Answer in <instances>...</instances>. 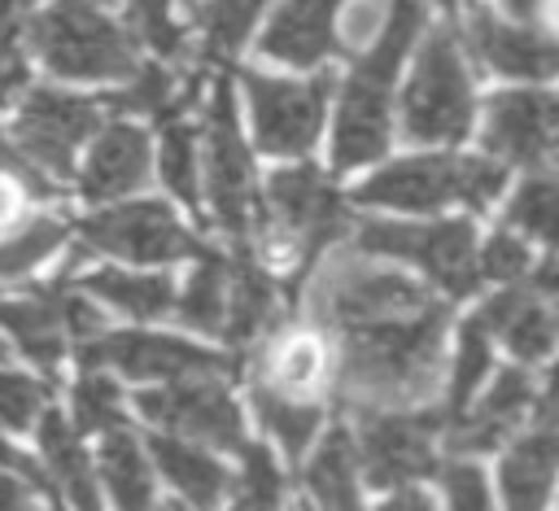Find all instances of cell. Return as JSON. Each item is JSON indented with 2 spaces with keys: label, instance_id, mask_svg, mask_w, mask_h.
Listing matches in <instances>:
<instances>
[{
  "label": "cell",
  "instance_id": "obj_1",
  "mask_svg": "<svg viewBox=\"0 0 559 511\" xmlns=\"http://www.w3.org/2000/svg\"><path fill=\"white\" fill-rule=\"evenodd\" d=\"M441 341H445V306H432L411 319L341 332V354L332 367L336 397L358 415L424 406L437 393Z\"/></svg>",
  "mask_w": 559,
  "mask_h": 511
},
{
  "label": "cell",
  "instance_id": "obj_2",
  "mask_svg": "<svg viewBox=\"0 0 559 511\" xmlns=\"http://www.w3.org/2000/svg\"><path fill=\"white\" fill-rule=\"evenodd\" d=\"M424 26L419 0H389L376 44L362 52L354 74L345 79L341 109H336V131H332V162L341 170L367 166L389 148L393 131V87L402 74V57L411 52L415 35Z\"/></svg>",
  "mask_w": 559,
  "mask_h": 511
},
{
  "label": "cell",
  "instance_id": "obj_3",
  "mask_svg": "<svg viewBox=\"0 0 559 511\" xmlns=\"http://www.w3.org/2000/svg\"><path fill=\"white\" fill-rule=\"evenodd\" d=\"M432 306H441L432 288L384 266L376 253H362L341 240L323 253L310 284V319L319 332H336V336L367 323L411 319Z\"/></svg>",
  "mask_w": 559,
  "mask_h": 511
},
{
  "label": "cell",
  "instance_id": "obj_4",
  "mask_svg": "<svg viewBox=\"0 0 559 511\" xmlns=\"http://www.w3.org/2000/svg\"><path fill=\"white\" fill-rule=\"evenodd\" d=\"M258 197L266 210H258L253 227H258L262 253L271 262H288V266L306 271L345 231V205H341L332 179L310 162L271 170V179Z\"/></svg>",
  "mask_w": 559,
  "mask_h": 511
},
{
  "label": "cell",
  "instance_id": "obj_5",
  "mask_svg": "<svg viewBox=\"0 0 559 511\" xmlns=\"http://www.w3.org/2000/svg\"><path fill=\"white\" fill-rule=\"evenodd\" d=\"M31 48L61 79H131L140 70L131 31L105 0H52L31 22Z\"/></svg>",
  "mask_w": 559,
  "mask_h": 511
},
{
  "label": "cell",
  "instance_id": "obj_6",
  "mask_svg": "<svg viewBox=\"0 0 559 511\" xmlns=\"http://www.w3.org/2000/svg\"><path fill=\"white\" fill-rule=\"evenodd\" d=\"M507 183V166L493 157H459V153H428L406 157L354 188L358 205L376 210H441V205H489Z\"/></svg>",
  "mask_w": 559,
  "mask_h": 511
},
{
  "label": "cell",
  "instance_id": "obj_7",
  "mask_svg": "<svg viewBox=\"0 0 559 511\" xmlns=\"http://www.w3.org/2000/svg\"><path fill=\"white\" fill-rule=\"evenodd\" d=\"M354 249L424 271L432 288H441L445 297H467L480 284V245L467 218H437V223L362 218L354 223Z\"/></svg>",
  "mask_w": 559,
  "mask_h": 511
},
{
  "label": "cell",
  "instance_id": "obj_8",
  "mask_svg": "<svg viewBox=\"0 0 559 511\" xmlns=\"http://www.w3.org/2000/svg\"><path fill=\"white\" fill-rule=\"evenodd\" d=\"M476 114V92L467 61L450 31H432L419 44L415 70L402 92V131L411 140L437 144V140H463Z\"/></svg>",
  "mask_w": 559,
  "mask_h": 511
},
{
  "label": "cell",
  "instance_id": "obj_9",
  "mask_svg": "<svg viewBox=\"0 0 559 511\" xmlns=\"http://www.w3.org/2000/svg\"><path fill=\"white\" fill-rule=\"evenodd\" d=\"M201 179H205V201L218 218L223 231L245 236L258 223V183L249 166V148L240 140L231 87L218 83L205 118H201Z\"/></svg>",
  "mask_w": 559,
  "mask_h": 511
},
{
  "label": "cell",
  "instance_id": "obj_10",
  "mask_svg": "<svg viewBox=\"0 0 559 511\" xmlns=\"http://www.w3.org/2000/svg\"><path fill=\"white\" fill-rule=\"evenodd\" d=\"M140 415L170 437H183L205 450H240L245 445V424L236 411L231 389L223 376H183L166 380L157 389H144L135 397Z\"/></svg>",
  "mask_w": 559,
  "mask_h": 511
},
{
  "label": "cell",
  "instance_id": "obj_11",
  "mask_svg": "<svg viewBox=\"0 0 559 511\" xmlns=\"http://www.w3.org/2000/svg\"><path fill=\"white\" fill-rule=\"evenodd\" d=\"M0 328L48 376L61 367V354L70 341H87V336L105 332L87 293H74L66 284L35 288L26 297H0Z\"/></svg>",
  "mask_w": 559,
  "mask_h": 511
},
{
  "label": "cell",
  "instance_id": "obj_12",
  "mask_svg": "<svg viewBox=\"0 0 559 511\" xmlns=\"http://www.w3.org/2000/svg\"><path fill=\"white\" fill-rule=\"evenodd\" d=\"M437 428L432 411H371L358 424L354 454L358 472L376 489L415 485L437 472Z\"/></svg>",
  "mask_w": 559,
  "mask_h": 511
},
{
  "label": "cell",
  "instance_id": "obj_13",
  "mask_svg": "<svg viewBox=\"0 0 559 511\" xmlns=\"http://www.w3.org/2000/svg\"><path fill=\"white\" fill-rule=\"evenodd\" d=\"M328 92H332V83L323 74H314V79H280V74L249 70L245 74V100H249L258 148L275 153V157L306 153L323 131Z\"/></svg>",
  "mask_w": 559,
  "mask_h": 511
},
{
  "label": "cell",
  "instance_id": "obj_14",
  "mask_svg": "<svg viewBox=\"0 0 559 511\" xmlns=\"http://www.w3.org/2000/svg\"><path fill=\"white\" fill-rule=\"evenodd\" d=\"M96 127L100 100L57 87H31L13 118V148L48 175H70L79 148L87 144V135H96Z\"/></svg>",
  "mask_w": 559,
  "mask_h": 511
},
{
  "label": "cell",
  "instance_id": "obj_15",
  "mask_svg": "<svg viewBox=\"0 0 559 511\" xmlns=\"http://www.w3.org/2000/svg\"><path fill=\"white\" fill-rule=\"evenodd\" d=\"M79 249L87 253H114L122 262H175V258H201V240L162 205V201H122L114 210L92 214L79 227Z\"/></svg>",
  "mask_w": 559,
  "mask_h": 511
},
{
  "label": "cell",
  "instance_id": "obj_16",
  "mask_svg": "<svg viewBox=\"0 0 559 511\" xmlns=\"http://www.w3.org/2000/svg\"><path fill=\"white\" fill-rule=\"evenodd\" d=\"M83 367H109L122 371L127 380H183V376H223L231 371L227 354L201 349L179 336H157V332H96L79 341Z\"/></svg>",
  "mask_w": 559,
  "mask_h": 511
},
{
  "label": "cell",
  "instance_id": "obj_17",
  "mask_svg": "<svg viewBox=\"0 0 559 511\" xmlns=\"http://www.w3.org/2000/svg\"><path fill=\"white\" fill-rule=\"evenodd\" d=\"M467 48L472 57L507 79H555L559 74V39L550 31H537L533 22L498 17L489 4L472 0L463 13Z\"/></svg>",
  "mask_w": 559,
  "mask_h": 511
},
{
  "label": "cell",
  "instance_id": "obj_18",
  "mask_svg": "<svg viewBox=\"0 0 559 511\" xmlns=\"http://www.w3.org/2000/svg\"><path fill=\"white\" fill-rule=\"evenodd\" d=\"M485 148L507 166H537L559 153V96L555 92H498L485 109Z\"/></svg>",
  "mask_w": 559,
  "mask_h": 511
},
{
  "label": "cell",
  "instance_id": "obj_19",
  "mask_svg": "<svg viewBox=\"0 0 559 511\" xmlns=\"http://www.w3.org/2000/svg\"><path fill=\"white\" fill-rule=\"evenodd\" d=\"M507 511H542L559 480V380L546 389L533 424L502 454L498 467Z\"/></svg>",
  "mask_w": 559,
  "mask_h": 511
},
{
  "label": "cell",
  "instance_id": "obj_20",
  "mask_svg": "<svg viewBox=\"0 0 559 511\" xmlns=\"http://www.w3.org/2000/svg\"><path fill=\"white\" fill-rule=\"evenodd\" d=\"M253 384L293 402H319L332 384V349L319 328H271L258 341V371Z\"/></svg>",
  "mask_w": 559,
  "mask_h": 511
},
{
  "label": "cell",
  "instance_id": "obj_21",
  "mask_svg": "<svg viewBox=\"0 0 559 511\" xmlns=\"http://www.w3.org/2000/svg\"><path fill=\"white\" fill-rule=\"evenodd\" d=\"M533 397L537 389L524 367L498 371L493 384L450 419V454H480V450L502 445L524 424Z\"/></svg>",
  "mask_w": 559,
  "mask_h": 511
},
{
  "label": "cell",
  "instance_id": "obj_22",
  "mask_svg": "<svg viewBox=\"0 0 559 511\" xmlns=\"http://www.w3.org/2000/svg\"><path fill=\"white\" fill-rule=\"evenodd\" d=\"M349 0H284L271 13V22L262 26L258 48L271 61L310 70V66H319L323 57H332L341 48V39H336V13Z\"/></svg>",
  "mask_w": 559,
  "mask_h": 511
},
{
  "label": "cell",
  "instance_id": "obj_23",
  "mask_svg": "<svg viewBox=\"0 0 559 511\" xmlns=\"http://www.w3.org/2000/svg\"><path fill=\"white\" fill-rule=\"evenodd\" d=\"M493 341H502L520 367L546 363L559 349V314L524 284H507L498 297H489L476 314Z\"/></svg>",
  "mask_w": 559,
  "mask_h": 511
},
{
  "label": "cell",
  "instance_id": "obj_24",
  "mask_svg": "<svg viewBox=\"0 0 559 511\" xmlns=\"http://www.w3.org/2000/svg\"><path fill=\"white\" fill-rule=\"evenodd\" d=\"M148 166H153V144H148L144 127L109 122L96 135V144H92V153L83 162L79 188H83L87 201H122L127 192L144 188Z\"/></svg>",
  "mask_w": 559,
  "mask_h": 511
},
{
  "label": "cell",
  "instance_id": "obj_25",
  "mask_svg": "<svg viewBox=\"0 0 559 511\" xmlns=\"http://www.w3.org/2000/svg\"><path fill=\"white\" fill-rule=\"evenodd\" d=\"M284 284L253 262L245 249L227 262V319H223V336L227 345L245 349L258 345L271 328H280V306H284Z\"/></svg>",
  "mask_w": 559,
  "mask_h": 511
},
{
  "label": "cell",
  "instance_id": "obj_26",
  "mask_svg": "<svg viewBox=\"0 0 559 511\" xmlns=\"http://www.w3.org/2000/svg\"><path fill=\"white\" fill-rule=\"evenodd\" d=\"M362 472L354 454V437L332 428L319 450L306 459L301 472V502L297 511H362Z\"/></svg>",
  "mask_w": 559,
  "mask_h": 511
},
{
  "label": "cell",
  "instance_id": "obj_27",
  "mask_svg": "<svg viewBox=\"0 0 559 511\" xmlns=\"http://www.w3.org/2000/svg\"><path fill=\"white\" fill-rule=\"evenodd\" d=\"M148 459L162 467V476L197 507V511H210L223 502L227 494V472L223 463L205 450V445H192L183 437H170V432H157L148 441Z\"/></svg>",
  "mask_w": 559,
  "mask_h": 511
},
{
  "label": "cell",
  "instance_id": "obj_28",
  "mask_svg": "<svg viewBox=\"0 0 559 511\" xmlns=\"http://www.w3.org/2000/svg\"><path fill=\"white\" fill-rule=\"evenodd\" d=\"M96 472H100L118 511H157V485H153L148 454H144L140 437L127 432L122 424L105 432L100 454H96Z\"/></svg>",
  "mask_w": 559,
  "mask_h": 511
},
{
  "label": "cell",
  "instance_id": "obj_29",
  "mask_svg": "<svg viewBox=\"0 0 559 511\" xmlns=\"http://www.w3.org/2000/svg\"><path fill=\"white\" fill-rule=\"evenodd\" d=\"M44 428H39V445H44V459H48V480L52 489H61L66 507L70 511H100V494H96V480H92V467H87V454L79 445V432L57 415H39Z\"/></svg>",
  "mask_w": 559,
  "mask_h": 511
},
{
  "label": "cell",
  "instance_id": "obj_30",
  "mask_svg": "<svg viewBox=\"0 0 559 511\" xmlns=\"http://www.w3.org/2000/svg\"><path fill=\"white\" fill-rule=\"evenodd\" d=\"M52 183L39 175V166H31L17 148H9L0 140V240L26 231L39 214L52 210Z\"/></svg>",
  "mask_w": 559,
  "mask_h": 511
},
{
  "label": "cell",
  "instance_id": "obj_31",
  "mask_svg": "<svg viewBox=\"0 0 559 511\" xmlns=\"http://www.w3.org/2000/svg\"><path fill=\"white\" fill-rule=\"evenodd\" d=\"M83 293H92L96 301L131 314V319H162L175 310V280L170 275H131V271H87L83 275Z\"/></svg>",
  "mask_w": 559,
  "mask_h": 511
},
{
  "label": "cell",
  "instance_id": "obj_32",
  "mask_svg": "<svg viewBox=\"0 0 559 511\" xmlns=\"http://www.w3.org/2000/svg\"><path fill=\"white\" fill-rule=\"evenodd\" d=\"M175 314L197 332L223 336V319H227V262L223 258L201 253L183 293H175Z\"/></svg>",
  "mask_w": 559,
  "mask_h": 511
},
{
  "label": "cell",
  "instance_id": "obj_33",
  "mask_svg": "<svg viewBox=\"0 0 559 511\" xmlns=\"http://www.w3.org/2000/svg\"><path fill=\"white\" fill-rule=\"evenodd\" d=\"M507 223L515 236L537 240L546 249H559V179L528 175L507 205Z\"/></svg>",
  "mask_w": 559,
  "mask_h": 511
},
{
  "label": "cell",
  "instance_id": "obj_34",
  "mask_svg": "<svg viewBox=\"0 0 559 511\" xmlns=\"http://www.w3.org/2000/svg\"><path fill=\"white\" fill-rule=\"evenodd\" d=\"M227 511H284V480L262 445H240V472L227 480Z\"/></svg>",
  "mask_w": 559,
  "mask_h": 511
},
{
  "label": "cell",
  "instance_id": "obj_35",
  "mask_svg": "<svg viewBox=\"0 0 559 511\" xmlns=\"http://www.w3.org/2000/svg\"><path fill=\"white\" fill-rule=\"evenodd\" d=\"M253 411H258V419H262V428L284 445V454H306V445H310V437L319 432V419H323V411H319V402H293V397H280V393H266V389H258L253 384Z\"/></svg>",
  "mask_w": 559,
  "mask_h": 511
},
{
  "label": "cell",
  "instance_id": "obj_36",
  "mask_svg": "<svg viewBox=\"0 0 559 511\" xmlns=\"http://www.w3.org/2000/svg\"><path fill=\"white\" fill-rule=\"evenodd\" d=\"M266 0H197V22L205 35V52L210 57H231L245 35L258 26Z\"/></svg>",
  "mask_w": 559,
  "mask_h": 511
},
{
  "label": "cell",
  "instance_id": "obj_37",
  "mask_svg": "<svg viewBox=\"0 0 559 511\" xmlns=\"http://www.w3.org/2000/svg\"><path fill=\"white\" fill-rule=\"evenodd\" d=\"M489 358H493V336L485 332V323L472 314L463 323L459 349H454V367H450V419L476 397V389L489 376Z\"/></svg>",
  "mask_w": 559,
  "mask_h": 511
},
{
  "label": "cell",
  "instance_id": "obj_38",
  "mask_svg": "<svg viewBox=\"0 0 559 511\" xmlns=\"http://www.w3.org/2000/svg\"><path fill=\"white\" fill-rule=\"evenodd\" d=\"M66 240V218L57 210L39 214L26 231L0 240V280H17V275H31L44 258H52Z\"/></svg>",
  "mask_w": 559,
  "mask_h": 511
},
{
  "label": "cell",
  "instance_id": "obj_39",
  "mask_svg": "<svg viewBox=\"0 0 559 511\" xmlns=\"http://www.w3.org/2000/svg\"><path fill=\"white\" fill-rule=\"evenodd\" d=\"M157 175L179 201H197V135L188 122L166 118L157 144Z\"/></svg>",
  "mask_w": 559,
  "mask_h": 511
},
{
  "label": "cell",
  "instance_id": "obj_40",
  "mask_svg": "<svg viewBox=\"0 0 559 511\" xmlns=\"http://www.w3.org/2000/svg\"><path fill=\"white\" fill-rule=\"evenodd\" d=\"M122 424V393L100 367H83L74 384V432H109Z\"/></svg>",
  "mask_w": 559,
  "mask_h": 511
},
{
  "label": "cell",
  "instance_id": "obj_41",
  "mask_svg": "<svg viewBox=\"0 0 559 511\" xmlns=\"http://www.w3.org/2000/svg\"><path fill=\"white\" fill-rule=\"evenodd\" d=\"M100 109H114V114H170L175 109V92H170V74L157 70V66H140L122 92L105 96Z\"/></svg>",
  "mask_w": 559,
  "mask_h": 511
},
{
  "label": "cell",
  "instance_id": "obj_42",
  "mask_svg": "<svg viewBox=\"0 0 559 511\" xmlns=\"http://www.w3.org/2000/svg\"><path fill=\"white\" fill-rule=\"evenodd\" d=\"M127 9V22L135 35H144L157 52H179L183 48V35H179V22L170 13V0H122Z\"/></svg>",
  "mask_w": 559,
  "mask_h": 511
},
{
  "label": "cell",
  "instance_id": "obj_43",
  "mask_svg": "<svg viewBox=\"0 0 559 511\" xmlns=\"http://www.w3.org/2000/svg\"><path fill=\"white\" fill-rule=\"evenodd\" d=\"M44 384L17 371H0V424L4 428H31L44 415Z\"/></svg>",
  "mask_w": 559,
  "mask_h": 511
},
{
  "label": "cell",
  "instance_id": "obj_44",
  "mask_svg": "<svg viewBox=\"0 0 559 511\" xmlns=\"http://www.w3.org/2000/svg\"><path fill=\"white\" fill-rule=\"evenodd\" d=\"M441 489H445V507L450 511H493L485 472L476 463H467V459H450L441 467Z\"/></svg>",
  "mask_w": 559,
  "mask_h": 511
},
{
  "label": "cell",
  "instance_id": "obj_45",
  "mask_svg": "<svg viewBox=\"0 0 559 511\" xmlns=\"http://www.w3.org/2000/svg\"><path fill=\"white\" fill-rule=\"evenodd\" d=\"M528 271V245L515 231H493L489 245H480V280H502V284H520V275Z\"/></svg>",
  "mask_w": 559,
  "mask_h": 511
},
{
  "label": "cell",
  "instance_id": "obj_46",
  "mask_svg": "<svg viewBox=\"0 0 559 511\" xmlns=\"http://www.w3.org/2000/svg\"><path fill=\"white\" fill-rule=\"evenodd\" d=\"M31 0H0V66L17 57V35L26 26Z\"/></svg>",
  "mask_w": 559,
  "mask_h": 511
},
{
  "label": "cell",
  "instance_id": "obj_47",
  "mask_svg": "<svg viewBox=\"0 0 559 511\" xmlns=\"http://www.w3.org/2000/svg\"><path fill=\"white\" fill-rule=\"evenodd\" d=\"M0 511H44V507H39L35 485L26 476L0 467Z\"/></svg>",
  "mask_w": 559,
  "mask_h": 511
},
{
  "label": "cell",
  "instance_id": "obj_48",
  "mask_svg": "<svg viewBox=\"0 0 559 511\" xmlns=\"http://www.w3.org/2000/svg\"><path fill=\"white\" fill-rule=\"evenodd\" d=\"M0 467H4V472H17V476H26V480H31L39 494H52V498H57L52 480H48V476H44V472H39V467L26 459V454H17V450H13L4 437H0Z\"/></svg>",
  "mask_w": 559,
  "mask_h": 511
},
{
  "label": "cell",
  "instance_id": "obj_49",
  "mask_svg": "<svg viewBox=\"0 0 559 511\" xmlns=\"http://www.w3.org/2000/svg\"><path fill=\"white\" fill-rule=\"evenodd\" d=\"M376 511H437V507H432V498H428L424 489H415V485H397Z\"/></svg>",
  "mask_w": 559,
  "mask_h": 511
},
{
  "label": "cell",
  "instance_id": "obj_50",
  "mask_svg": "<svg viewBox=\"0 0 559 511\" xmlns=\"http://www.w3.org/2000/svg\"><path fill=\"white\" fill-rule=\"evenodd\" d=\"M528 288H533V293H537V297L559 314V262H542Z\"/></svg>",
  "mask_w": 559,
  "mask_h": 511
},
{
  "label": "cell",
  "instance_id": "obj_51",
  "mask_svg": "<svg viewBox=\"0 0 559 511\" xmlns=\"http://www.w3.org/2000/svg\"><path fill=\"white\" fill-rule=\"evenodd\" d=\"M502 9H507V17H515V22H537L546 9H550V0H498Z\"/></svg>",
  "mask_w": 559,
  "mask_h": 511
},
{
  "label": "cell",
  "instance_id": "obj_52",
  "mask_svg": "<svg viewBox=\"0 0 559 511\" xmlns=\"http://www.w3.org/2000/svg\"><path fill=\"white\" fill-rule=\"evenodd\" d=\"M437 4H441V9H454V0H437Z\"/></svg>",
  "mask_w": 559,
  "mask_h": 511
},
{
  "label": "cell",
  "instance_id": "obj_53",
  "mask_svg": "<svg viewBox=\"0 0 559 511\" xmlns=\"http://www.w3.org/2000/svg\"><path fill=\"white\" fill-rule=\"evenodd\" d=\"M170 511H188V507H170Z\"/></svg>",
  "mask_w": 559,
  "mask_h": 511
},
{
  "label": "cell",
  "instance_id": "obj_54",
  "mask_svg": "<svg viewBox=\"0 0 559 511\" xmlns=\"http://www.w3.org/2000/svg\"><path fill=\"white\" fill-rule=\"evenodd\" d=\"M0 354H4V349H0Z\"/></svg>",
  "mask_w": 559,
  "mask_h": 511
}]
</instances>
